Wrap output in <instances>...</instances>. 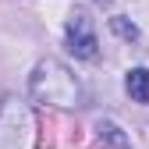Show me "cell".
<instances>
[{
	"mask_svg": "<svg viewBox=\"0 0 149 149\" xmlns=\"http://www.w3.org/2000/svg\"><path fill=\"white\" fill-rule=\"evenodd\" d=\"M29 96L43 107H78L82 100V85L71 74V68H64L61 61H39L29 78Z\"/></svg>",
	"mask_w": 149,
	"mask_h": 149,
	"instance_id": "cell-1",
	"label": "cell"
},
{
	"mask_svg": "<svg viewBox=\"0 0 149 149\" xmlns=\"http://www.w3.org/2000/svg\"><path fill=\"white\" fill-rule=\"evenodd\" d=\"M29 107L18 96H4L0 100V149H22L25 135H29Z\"/></svg>",
	"mask_w": 149,
	"mask_h": 149,
	"instance_id": "cell-2",
	"label": "cell"
},
{
	"mask_svg": "<svg viewBox=\"0 0 149 149\" xmlns=\"http://www.w3.org/2000/svg\"><path fill=\"white\" fill-rule=\"evenodd\" d=\"M68 50L82 61H92L100 53V39H96V29H92V18L82 7H74L71 18H68Z\"/></svg>",
	"mask_w": 149,
	"mask_h": 149,
	"instance_id": "cell-3",
	"label": "cell"
},
{
	"mask_svg": "<svg viewBox=\"0 0 149 149\" xmlns=\"http://www.w3.org/2000/svg\"><path fill=\"white\" fill-rule=\"evenodd\" d=\"M124 89L135 103H149V68H132L124 78Z\"/></svg>",
	"mask_w": 149,
	"mask_h": 149,
	"instance_id": "cell-4",
	"label": "cell"
},
{
	"mask_svg": "<svg viewBox=\"0 0 149 149\" xmlns=\"http://www.w3.org/2000/svg\"><path fill=\"white\" fill-rule=\"evenodd\" d=\"M96 132H100V139H103V142H110L114 149H128V135H121V128H117V124L100 121V124H96Z\"/></svg>",
	"mask_w": 149,
	"mask_h": 149,
	"instance_id": "cell-5",
	"label": "cell"
},
{
	"mask_svg": "<svg viewBox=\"0 0 149 149\" xmlns=\"http://www.w3.org/2000/svg\"><path fill=\"white\" fill-rule=\"evenodd\" d=\"M110 29H114L117 36H124L128 43H132V39H139V29H135L132 22H124V18H110Z\"/></svg>",
	"mask_w": 149,
	"mask_h": 149,
	"instance_id": "cell-6",
	"label": "cell"
},
{
	"mask_svg": "<svg viewBox=\"0 0 149 149\" xmlns=\"http://www.w3.org/2000/svg\"><path fill=\"white\" fill-rule=\"evenodd\" d=\"M103 4H107V0H103Z\"/></svg>",
	"mask_w": 149,
	"mask_h": 149,
	"instance_id": "cell-7",
	"label": "cell"
}]
</instances>
